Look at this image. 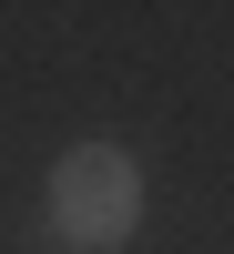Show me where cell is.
I'll list each match as a JSON object with an SVG mask.
<instances>
[{"instance_id": "cell-1", "label": "cell", "mask_w": 234, "mask_h": 254, "mask_svg": "<svg viewBox=\"0 0 234 254\" xmlns=\"http://www.w3.org/2000/svg\"><path fill=\"white\" fill-rule=\"evenodd\" d=\"M143 224V163L122 142H72L51 163V234L61 244H122Z\"/></svg>"}]
</instances>
